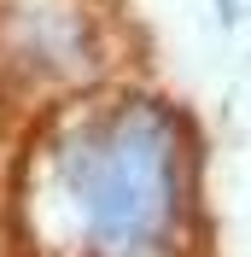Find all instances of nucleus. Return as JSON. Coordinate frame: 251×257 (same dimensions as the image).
Returning <instances> with one entry per match:
<instances>
[{
  "label": "nucleus",
  "mask_w": 251,
  "mask_h": 257,
  "mask_svg": "<svg viewBox=\"0 0 251 257\" xmlns=\"http://www.w3.org/2000/svg\"><path fill=\"white\" fill-rule=\"evenodd\" d=\"M59 193L94 257H158L181 216L170 123L135 99L59 146Z\"/></svg>",
  "instance_id": "obj_1"
}]
</instances>
